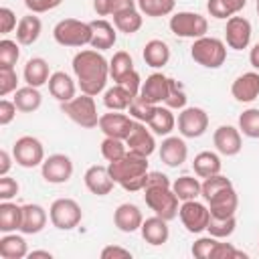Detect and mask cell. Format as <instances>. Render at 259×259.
Returning <instances> with one entry per match:
<instances>
[{
    "mask_svg": "<svg viewBox=\"0 0 259 259\" xmlns=\"http://www.w3.org/2000/svg\"><path fill=\"white\" fill-rule=\"evenodd\" d=\"M20 225H22V206L10 200H2L0 202V231L14 233V231H20Z\"/></svg>",
    "mask_w": 259,
    "mask_h": 259,
    "instance_id": "33",
    "label": "cell"
},
{
    "mask_svg": "<svg viewBox=\"0 0 259 259\" xmlns=\"http://www.w3.org/2000/svg\"><path fill=\"white\" fill-rule=\"evenodd\" d=\"M18 75L14 67H0V95L6 97L8 93L16 91L18 87Z\"/></svg>",
    "mask_w": 259,
    "mask_h": 259,
    "instance_id": "48",
    "label": "cell"
},
{
    "mask_svg": "<svg viewBox=\"0 0 259 259\" xmlns=\"http://www.w3.org/2000/svg\"><path fill=\"white\" fill-rule=\"evenodd\" d=\"M134 101V95L130 91H125L121 85H113L109 89H105L103 93V105L109 109V111H123L130 107V103Z\"/></svg>",
    "mask_w": 259,
    "mask_h": 259,
    "instance_id": "37",
    "label": "cell"
},
{
    "mask_svg": "<svg viewBox=\"0 0 259 259\" xmlns=\"http://www.w3.org/2000/svg\"><path fill=\"white\" fill-rule=\"evenodd\" d=\"M83 182L87 186V190L95 196H105L113 190L115 182L109 174V168L107 166H101V164H93L85 170L83 174Z\"/></svg>",
    "mask_w": 259,
    "mask_h": 259,
    "instance_id": "16",
    "label": "cell"
},
{
    "mask_svg": "<svg viewBox=\"0 0 259 259\" xmlns=\"http://www.w3.org/2000/svg\"><path fill=\"white\" fill-rule=\"evenodd\" d=\"M152 186H172V182L162 172H148V180H146L144 188H152Z\"/></svg>",
    "mask_w": 259,
    "mask_h": 259,
    "instance_id": "57",
    "label": "cell"
},
{
    "mask_svg": "<svg viewBox=\"0 0 259 259\" xmlns=\"http://www.w3.org/2000/svg\"><path fill=\"white\" fill-rule=\"evenodd\" d=\"M18 40L2 38L0 40V67H14L16 61L20 59V49Z\"/></svg>",
    "mask_w": 259,
    "mask_h": 259,
    "instance_id": "44",
    "label": "cell"
},
{
    "mask_svg": "<svg viewBox=\"0 0 259 259\" xmlns=\"http://www.w3.org/2000/svg\"><path fill=\"white\" fill-rule=\"evenodd\" d=\"M16 103L14 101H8V99H2L0 101V125H8L14 117H16Z\"/></svg>",
    "mask_w": 259,
    "mask_h": 259,
    "instance_id": "55",
    "label": "cell"
},
{
    "mask_svg": "<svg viewBox=\"0 0 259 259\" xmlns=\"http://www.w3.org/2000/svg\"><path fill=\"white\" fill-rule=\"evenodd\" d=\"M144 24V14L138 8L113 14V26L123 34H136Z\"/></svg>",
    "mask_w": 259,
    "mask_h": 259,
    "instance_id": "36",
    "label": "cell"
},
{
    "mask_svg": "<svg viewBox=\"0 0 259 259\" xmlns=\"http://www.w3.org/2000/svg\"><path fill=\"white\" fill-rule=\"evenodd\" d=\"M190 57L204 69H219L227 61V42L217 36H200L190 47Z\"/></svg>",
    "mask_w": 259,
    "mask_h": 259,
    "instance_id": "3",
    "label": "cell"
},
{
    "mask_svg": "<svg viewBox=\"0 0 259 259\" xmlns=\"http://www.w3.org/2000/svg\"><path fill=\"white\" fill-rule=\"evenodd\" d=\"M18 190H20V186H18V182L14 178H10L8 174L6 176H0V198L2 200L14 198L18 194Z\"/></svg>",
    "mask_w": 259,
    "mask_h": 259,
    "instance_id": "54",
    "label": "cell"
},
{
    "mask_svg": "<svg viewBox=\"0 0 259 259\" xmlns=\"http://www.w3.org/2000/svg\"><path fill=\"white\" fill-rule=\"evenodd\" d=\"M251 34H253V28H251V22L245 18V16H231L227 18V26H225V42L229 49L233 51H243L249 47L251 42Z\"/></svg>",
    "mask_w": 259,
    "mask_h": 259,
    "instance_id": "13",
    "label": "cell"
},
{
    "mask_svg": "<svg viewBox=\"0 0 259 259\" xmlns=\"http://www.w3.org/2000/svg\"><path fill=\"white\" fill-rule=\"evenodd\" d=\"M101 259H132L130 249L117 247V245H107L101 249Z\"/></svg>",
    "mask_w": 259,
    "mask_h": 259,
    "instance_id": "56",
    "label": "cell"
},
{
    "mask_svg": "<svg viewBox=\"0 0 259 259\" xmlns=\"http://www.w3.org/2000/svg\"><path fill=\"white\" fill-rule=\"evenodd\" d=\"M130 115L136 119V121H144V123H148L150 121V117L154 115V109H156V105L154 103H150V101H146L144 97H134V101L130 103Z\"/></svg>",
    "mask_w": 259,
    "mask_h": 259,
    "instance_id": "45",
    "label": "cell"
},
{
    "mask_svg": "<svg viewBox=\"0 0 259 259\" xmlns=\"http://www.w3.org/2000/svg\"><path fill=\"white\" fill-rule=\"evenodd\" d=\"M178 217H180V221H182V225L188 233L198 235V233L206 231L208 221H210V210L204 202H198L194 198V200H184L180 204Z\"/></svg>",
    "mask_w": 259,
    "mask_h": 259,
    "instance_id": "10",
    "label": "cell"
},
{
    "mask_svg": "<svg viewBox=\"0 0 259 259\" xmlns=\"http://www.w3.org/2000/svg\"><path fill=\"white\" fill-rule=\"evenodd\" d=\"M142 223H144V214H142L138 204L123 202L113 212V225L121 233H136V231H140Z\"/></svg>",
    "mask_w": 259,
    "mask_h": 259,
    "instance_id": "21",
    "label": "cell"
},
{
    "mask_svg": "<svg viewBox=\"0 0 259 259\" xmlns=\"http://www.w3.org/2000/svg\"><path fill=\"white\" fill-rule=\"evenodd\" d=\"M168 93H170V77H166L164 73H152L150 77H146L140 89V97H144L154 105H162L168 99Z\"/></svg>",
    "mask_w": 259,
    "mask_h": 259,
    "instance_id": "19",
    "label": "cell"
},
{
    "mask_svg": "<svg viewBox=\"0 0 259 259\" xmlns=\"http://www.w3.org/2000/svg\"><path fill=\"white\" fill-rule=\"evenodd\" d=\"M49 214L40 204L28 202L22 204V225H20V233L24 235H36L47 227Z\"/></svg>",
    "mask_w": 259,
    "mask_h": 259,
    "instance_id": "24",
    "label": "cell"
},
{
    "mask_svg": "<svg viewBox=\"0 0 259 259\" xmlns=\"http://www.w3.org/2000/svg\"><path fill=\"white\" fill-rule=\"evenodd\" d=\"M144 200L148 204L150 210H154V214L172 221L178 217V196L174 194L172 186H152V188H144Z\"/></svg>",
    "mask_w": 259,
    "mask_h": 259,
    "instance_id": "6",
    "label": "cell"
},
{
    "mask_svg": "<svg viewBox=\"0 0 259 259\" xmlns=\"http://www.w3.org/2000/svg\"><path fill=\"white\" fill-rule=\"evenodd\" d=\"M63 0H24V6L32 12V14H40V12H49L55 10L57 6H61Z\"/></svg>",
    "mask_w": 259,
    "mask_h": 259,
    "instance_id": "52",
    "label": "cell"
},
{
    "mask_svg": "<svg viewBox=\"0 0 259 259\" xmlns=\"http://www.w3.org/2000/svg\"><path fill=\"white\" fill-rule=\"evenodd\" d=\"M51 75L53 73L49 69V63L42 57L28 59L26 65H24V71H22V77H24L26 85H32V87H42L45 83H49Z\"/></svg>",
    "mask_w": 259,
    "mask_h": 259,
    "instance_id": "28",
    "label": "cell"
},
{
    "mask_svg": "<svg viewBox=\"0 0 259 259\" xmlns=\"http://www.w3.org/2000/svg\"><path fill=\"white\" fill-rule=\"evenodd\" d=\"M174 125H176V117H174L172 109L166 107V105H156L154 115L148 121V127L156 136H170V132L174 130Z\"/></svg>",
    "mask_w": 259,
    "mask_h": 259,
    "instance_id": "32",
    "label": "cell"
},
{
    "mask_svg": "<svg viewBox=\"0 0 259 259\" xmlns=\"http://www.w3.org/2000/svg\"><path fill=\"white\" fill-rule=\"evenodd\" d=\"M221 168H223V162H221L219 154H214V152H200L192 160V170L198 178H208V176L221 174Z\"/></svg>",
    "mask_w": 259,
    "mask_h": 259,
    "instance_id": "31",
    "label": "cell"
},
{
    "mask_svg": "<svg viewBox=\"0 0 259 259\" xmlns=\"http://www.w3.org/2000/svg\"><path fill=\"white\" fill-rule=\"evenodd\" d=\"M249 63H251V67H253L255 71H259V42L253 45V49H251V53H249Z\"/></svg>",
    "mask_w": 259,
    "mask_h": 259,
    "instance_id": "61",
    "label": "cell"
},
{
    "mask_svg": "<svg viewBox=\"0 0 259 259\" xmlns=\"http://www.w3.org/2000/svg\"><path fill=\"white\" fill-rule=\"evenodd\" d=\"M28 257L34 259V257H45V259H51L53 253L51 251H28Z\"/></svg>",
    "mask_w": 259,
    "mask_h": 259,
    "instance_id": "62",
    "label": "cell"
},
{
    "mask_svg": "<svg viewBox=\"0 0 259 259\" xmlns=\"http://www.w3.org/2000/svg\"><path fill=\"white\" fill-rule=\"evenodd\" d=\"M14 162L22 168H36L45 162V148L38 138L34 136H22L12 146Z\"/></svg>",
    "mask_w": 259,
    "mask_h": 259,
    "instance_id": "9",
    "label": "cell"
},
{
    "mask_svg": "<svg viewBox=\"0 0 259 259\" xmlns=\"http://www.w3.org/2000/svg\"><path fill=\"white\" fill-rule=\"evenodd\" d=\"M233 257H243V259H247V253H243V251H237L231 243H217V247L212 249V255H210V259H233Z\"/></svg>",
    "mask_w": 259,
    "mask_h": 259,
    "instance_id": "51",
    "label": "cell"
},
{
    "mask_svg": "<svg viewBox=\"0 0 259 259\" xmlns=\"http://www.w3.org/2000/svg\"><path fill=\"white\" fill-rule=\"evenodd\" d=\"M109 174L115 184H119L127 192H138L144 190L146 180H148V158L127 152L119 160H113L107 164Z\"/></svg>",
    "mask_w": 259,
    "mask_h": 259,
    "instance_id": "2",
    "label": "cell"
},
{
    "mask_svg": "<svg viewBox=\"0 0 259 259\" xmlns=\"http://www.w3.org/2000/svg\"><path fill=\"white\" fill-rule=\"evenodd\" d=\"M172 190L178 196V200H194L200 196V182L194 176H180L172 182Z\"/></svg>",
    "mask_w": 259,
    "mask_h": 259,
    "instance_id": "38",
    "label": "cell"
},
{
    "mask_svg": "<svg viewBox=\"0 0 259 259\" xmlns=\"http://www.w3.org/2000/svg\"><path fill=\"white\" fill-rule=\"evenodd\" d=\"M40 30H42V22L38 16L34 14H26L18 20V26H16V40L20 45H32L38 40L40 36Z\"/></svg>",
    "mask_w": 259,
    "mask_h": 259,
    "instance_id": "30",
    "label": "cell"
},
{
    "mask_svg": "<svg viewBox=\"0 0 259 259\" xmlns=\"http://www.w3.org/2000/svg\"><path fill=\"white\" fill-rule=\"evenodd\" d=\"M93 10L97 12V16L111 14V0H93Z\"/></svg>",
    "mask_w": 259,
    "mask_h": 259,
    "instance_id": "60",
    "label": "cell"
},
{
    "mask_svg": "<svg viewBox=\"0 0 259 259\" xmlns=\"http://www.w3.org/2000/svg\"><path fill=\"white\" fill-rule=\"evenodd\" d=\"M231 95L239 103H251L259 97V73L257 71H247L239 75L233 85H231Z\"/></svg>",
    "mask_w": 259,
    "mask_h": 259,
    "instance_id": "20",
    "label": "cell"
},
{
    "mask_svg": "<svg viewBox=\"0 0 259 259\" xmlns=\"http://www.w3.org/2000/svg\"><path fill=\"white\" fill-rule=\"evenodd\" d=\"M142 57H144V63L152 69H162L164 65H168L170 61V47L160 40V38H152L144 45V51H142Z\"/></svg>",
    "mask_w": 259,
    "mask_h": 259,
    "instance_id": "27",
    "label": "cell"
},
{
    "mask_svg": "<svg viewBox=\"0 0 259 259\" xmlns=\"http://www.w3.org/2000/svg\"><path fill=\"white\" fill-rule=\"evenodd\" d=\"M16 26H18V22H16L14 10H10L8 6H2V8H0V32H2V34H8V32H12Z\"/></svg>",
    "mask_w": 259,
    "mask_h": 259,
    "instance_id": "53",
    "label": "cell"
},
{
    "mask_svg": "<svg viewBox=\"0 0 259 259\" xmlns=\"http://www.w3.org/2000/svg\"><path fill=\"white\" fill-rule=\"evenodd\" d=\"M235 227H237V219L235 217H227V219H221V217H210L208 221V235L217 237V239H227L235 233Z\"/></svg>",
    "mask_w": 259,
    "mask_h": 259,
    "instance_id": "42",
    "label": "cell"
},
{
    "mask_svg": "<svg viewBox=\"0 0 259 259\" xmlns=\"http://www.w3.org/2000/svg\"><path fill=\"white\" fill-rule=\"evenodd\" d=\"M132 8H138V0H111V16Z\"/></svg>",
    "mask_w": 259,
    "mask_h": 259,
    "instance_id": "58",
    "label": "cell"
},
{
    "mask_svg": "<svg viewBox=\"0 0 259 259\" xmlns=\"http://www.w3.org/2000/svg\"><path fill=\"white\" fill-rule=\"evenodd\" d=\"M40 174L49 184H65L73 176V162L67 154H51L40 164Z\"/></svg>",
    "mask_w": 259,
    "mask_h": 259,
    "instance_id": "12",
    "label": "cell"
},
{
    "mask_svg": "<svg viewBox=\"0 0 259 259\" xmlns=\"http://www.w3.org/2000/svg\"><path fill=\"white\" fill-rule=\"evenodd\" d=\"M229 186H233V182L227 176H223V174L208 176V178H204V182H200V196L204 200H208V198H212L214 194H219L221 190H225Z\"/></svg>",
    "mask_w": 259,
    "mask_h": 259,
    "instance_id": "43",
    "label": "cell"
},
{
    "mask_svg": "<svg viewBox=\"0 0 259 259\" xmlns=\"http://www.w3.org/2000/svg\"><path fill=\"white\" fill-rule=\"evenodd\" d=\"M206 202H208L210 217L227 219V217H235L237 206H239V196H237V190L233 186H229V188L221 190L219 194H214L212 198H208Z\"/></svg>",
    "mask_w": 259,
    "mask_h": 259,
    "instance_id": "22",
    "label": "cell"
},
{
    "mask_svg": "<svg viewBox=\"0 0 259 259\" xmlns=\"http://www.w3.org/2000/svg\"><path fill=\"white\" fill-rule=\"evenodd\" d=\"M49 91H51V95H53L57 101L65 103V101H71V99L75 97L77 85H75V81L71 79V75H67L65 71H55V73L51 75V79H49Z\"/></svg>",
    "mask_w": 259,
    "mask_h": 259,
    "instance_id": "26",
    "label": "cell"
},
{
    "mask_svg": "<svg viewBox=\"0 0 259 259\" xmlns=\"http://www.w3.org/2000/svg\"><path fill=\"white\" fill-rule=\"evenodd\" d=\"M117 85H121L125 91H130L134 97H138L140 95V89H142V79H140V73L134 69V71H130V73H125L119 81H117Z\"/></svg>",
    "mask_w": 259,
    "mask_h": 259,
    "instance_id": "50",
    "label": "cell"
},
{
    "mask_svg": "<svg viewBox=\"0 0 259 259\" xmlns=\"http://www.w3.org/2000/svg\"><path fill=\"white\" fill-rule=\"evenodd\" d=\"M53 38L61 47H85L91 45L93 30L89 22L77 18H63L53 28Z\"/></svg>",
    "mask_w": 259,
    "mask_h": 259,
    "instance_id": "4",
    "label": "cell"
},
{
    "mask_svg": "<svg viewBox=\"0 0 259 259\" xmlns=\"http://www.w3.org/2000/svg\"><path fill=\"white\" fill-rule=\"evenodd\" d=\"M217 243H219V239L212 237V235H208V237H198V239L192 243L190 253H192L196 259H210L212 249L217 247Z\"/></svg>",
    "mask_w": 259,
    "mask_h": 259,
    "instance_id": "47",
    "label": "cell"
},
{
    "mask_svg": "<svg viewBox=\"0 0 259 259\" xmlns=\"http://www.w3.org/2000/svg\"><path fill=\"white\" fill-rule=\"evenodd\" d=\"M172 34L180 36V38H200L208 32V22L202 14L198 12H190V10H182V12H176L170 16V22H168Z\"/></svg>",
    "mask_w": 259,
    "mask_h": 259,
    "instance_id": "7",
    "label": "cell"
},
{
    "mask_svg": "<svg viewBox=\"0 0 259 259\" xmlns=\"http://www.w3.org/2000/svg\"><path fill=\"white\" fill-rule=\"evenodd\" d=\"M123 154H127V146L123 140H117V138H107L101 142V156L107 160V162H113V160H119Z\"/></svg>",
    "mask_w": 259,
    "mask_h": 259,
    "instance_id": "46",
    "label": "cell"
},
{
    "mask_svg": "<svg viewBox=\"0 0 259 259\" xmlns=\"http://www.w3.org/2000/svg\"><path fill=\"white\" fill-rule=\"evenodd\" d=\"M134 117L119 113V111H109V113H101L99 115V130L107 136V138H117V140H125L134 127Z\"/></svg>",
    "mask_w": 259,
    "mask_h": 259,
    "instance_id": "14",
    "label": "cell"
},
{
    "mask_svg": "<svg viewBox=\"0 0 259 259\" xmlns=\"http://www.w3.org/2000/svg\"><path fill=\"white\" fill-rule=\"evenodd\" d=\"M61 111L71 121H75L77 125H81L85 130L99 125V113H97V105H95L93 95H87V93L75 95L71 101L61 103Z\"/></svg>",
    "mask_w": 259,
    "mask_h": 259,
    "instance_id": "5",
    "label": "cell"
},
{
    "mask_svg": "<svg viewBox=\"0 0 259 259\" xmlns=\"http://www.w3.org/2000/svg\"><path fill=\"white\" fill-rule=\"evenodd\" d=\"M160 160L170 166V168H178L186 162L188 158V146L184 142V138H178V136H166L160 144Z\"/></svg>",
    "mask_w": 259,
    "mask_h": 259,
    "instance_id": "18",
    "label": "cell"
},
{
    "mask_svg": "<svg viewBox=\"0 0 259 259\" xmlns=\"http://www.w3.org/2000/svg\"><path fill=\"white\" fill-rule=\"evenodd\" d=\"M12 160L14 156H10L6 150H0V176H6L10 166H12Z\"/></svg>",
    "mask_w": 259,
    "mask_h": 259,
    "instance_id": "59",
    "label": "cell"
},
{
    "mask_svg": "<svg viewBox=\"0 0 259 259\" xmlns=\"http://www.w3.org/2000/svg\"><path fill=\"white\" fill-rule=\"evenodd\" d=\"M130 71H134V59H132V55L125 53V51L113 53V57H111V61H109V77L117 83V81H119L125 73H130Z\"/></svg>",
    "mask_w": 259,
    "mask_h": 259,
    "instance_id": "40",
    "label": "cell"
},
{
    "mask_svg": "<svg viewBox=\"0 0 259 259\" xmlns=\"http://www.w3.org/2000/svg\"><path fill=\"white\" fill-rule=\"evenodd\" d=\"M245 4H247V0H208L206 10L212 18L227 20V18L239 14L245 8Z\"/></svg>",
    "mask_w": 259,
    "mask_h": 259,
    "instance_id": "35",
    "label": "cell"
},
{
    "mask_svg": "<svg viewBox=\"0 0 259 259\" xmlns=\"http://www.w3.org/2000/svg\"><path fill=\"white\" fill-rule=\"evenodd\" d=\"M73 73L77 77L81 93H87V95L95 97L107 85L109 61L101 55V51L85 49V51H79L73 57Z\"/></svg>",
    "mask_w": 259,
    "mask_h": 259,
    "instance_id": "1",
    "label": "cell"
},
{
    "mask_svg": "<svg viewBox=\"0 0 259 259\" xmlns=\"http://www.w3.org/2000/svg\"><path fill=\"white\" fill-rule=\"evenodd\" d=\"M18 107V111L22 113H32L40 107L42 103V95L38 91V87H32V85H26V87H20L14 91V99H12Z\"/></svg>",
    "mask_w": 259,
    "mask_h": 259,
    "instance_id": "34",
    "label": "cell"
},
{
    "mask_svg": "<svg viewBox=\"0 0 259 259\" xmlns=\"http://www.w3.org/2000/svg\"><path fill=\"white\" fill-rule=\"evenodd\" d=\"M140 233H142V237H144L146 243H150L152 247H160V245H164V243L168 241V237H170L168 221L162 219V217H158V214H154V217H150V219H146V221L142 223Z\"/></svg>",
    "mask_w": 259,
    "mask_h": 259,
    "instance_id": "23",
    "label": "cell"
},
{
    "mask_svg": "<svg viewBox=\"0 0 259 259\" xmlns=\"http://www.w3.org/2000/svg\"><path fill=\"white\" fill-rule=\"evenodd\" d=\"M174 6H176V0H138V10L150 18L172 14Z\"/></svg>",
    "mask_w": 259,
    "mask_h": 259,
    "instance_id": "39",
    "label": "cell"
},
{
    "mask_svg": "<svg viewBox=\"0 0 259 259\" xmlns=\"http://www.w3.org/2000/svg\"><path fill=\"white\" fill-rule=\"evenodd\" d=\"M212 144L219 154L223 156H237L243 148V138L239 127L233 125H219L212 134Z\"/></svg>",
    "mask_w": 259,
    "mask_h": 259,
    "instance_id": "17",
    "label": "cell"
},
{
    "mask_svg": "<svg viewBox=\"0 0 259 259\" xmlns=\"http://www.w3.org/2000/svg\"><path fill=\"white\" fill-rule=\"evenodd\" d=\"M49 219L55 229L71 231L81 223L83 210H81L79 202L73 198H57V200H53V204L49 208Z\"/></svg>",
    "mask_w": 259,
    "mask_h": 259,
    "instance_id": "8",
    "label": "cell"
},
{
    "mask_svg": "<svg viewBox=\"0 0 259 259\" xmlns=\"http://www.w3.org/2000/svg\"><path fill=\"white\" fill-rule=\"evenodd\" d=\"M208 130V113L202 107H184L178 113V132L182 138H200Z\"/></svg>",
    "mask_w": 259,
    "mask_h": 259,
    "instance_id": "11",
    "label": "cell"
},
{
    "mask_svg": "<svg viewBox=\"0 0 259 259\" xmlns=\"http://www.w3.org/2000/svg\"><path fill=\"white\" fill-rule=\"evenodd\" d=\"M257 14H259V0H257Z\"/></svg>",
    "mask_w": 259,
    "mask_h": 259,
    "instance_id": "63",
    "label": "cell"
},
{
    "mask_svg": "<svg viewBox=\"0 0 259 259\" xmlns=\"http://www.w3.org/2000/svg\"><path fill=\"white\" fill-rule=\"evenodd\" d=\"M0 257L2 259H22L28 257V245L24 237L16 233H4L0 237Z\"/></svg>",
    "mask_w": 259,
    "mask_h": 259,
    "instance_id": "29",
    "label": "cell"
},
{
    "mask_svg": "<svg viewBox=\"0 0 259 259\" xmlns=\"http://www.w3.org/2000/svg\"><path fill=\"white\" fill-rule=\"evenodd\" d=\"M91 30H93V38H91V49L95 51H105V49H111L117 40V28L107 22L105 18H97V20H91Z\"/></svg>",
    "mask_w": 259,
    "mask_h": 259,
    "instance_id": "25",
    "label": "cell"
},
{
    "mask_svg": "<svg viewBox=\"0 0 259 259\" xmlns=\"http://www.w3.org/2000/svg\"><path fill=\"white\" fill-rule=\"evenodd\" d=\"M239 132L251 140L259 138V107H249L239 115Z\"/></svg>",
    "mask_w": 259,
    "mask_h": 259,
    "instance_id": "41",
    "label": "cell"
},
{
    "mask_svg": "<svg viewBox=\"0 0 259 259\" xmlns=\"http://www.w3.org/2000/svg\"><path fill=\"white\" fill-rule=\"evenodd\" d=\"M164 105L170 109H184L186 107V93L182 91V87L174 79H170V93H168V99L164 101Z\"/></svg>",
    "mask_w": 259,
    "mask_h": 259,
    "instance_id": "49",
    "label": "cell"
},
{
    "mask_svg": "<svg viewBox=\"0 0 259 259\" xmlns=\"http://www.w3.org/2000/svg\"><path fill=\"white\" fill-rule=\"evenodd\" d=\"M123 142L127 146V152H134V154H140L146 158L150 154H154V150H156L154 132H150V127H146L144 121H134V127Z\"/></svg>",
    "mask_w": 259,
    "mask_h": 259,
    "instance_id": "15",
    "label": "cell"
}]
</instances>
